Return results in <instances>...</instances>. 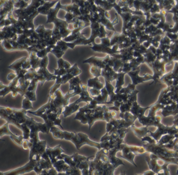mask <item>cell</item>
I'll return each mask as SVG.
<instances>
[{
  "label": "cell",
  "instance_id": "46",
  "mask_svg": "<svg viewBox=\"0 0 178 175\" xmlns=\"http://www.w3.org/2000/svg\"><path fill=\"white\" fill-rule=\"evenodd\" d=\"M98 8H97V6L94 4L92 6L91 10V12L92 13H98Z\"/></svg>",
  "mask_w": 178,
  "mask_h": 175
},
{
  "label": "cell",
  "instance_id": "29",
  "mask_svg": "<svg viewBox=\"0 0 178 175\" xmlns=\"http://www.w3.org/2000/svg\"><path fill=\"white\" fill-rule=\"evenodd\" d=\"M120 33H118L117 32L115 33L112 36V38L110 39V45L111 47L115 44L118 43L119 37Z\"/></svg>",
  "mask_w": 178,
  "mask_h": 175
},
{
  "label": "cell",
  "instance_id": "5",
  "mask_svg": "<svg viewBox=\"0 0 178 175\" xmlns=\"http://www.w3.org/2000/svg\"><path fill=\"white\" fill-rule=\"evenodd\" d=\"M64 152L65 151L61 149V145H58L53 148L47 147L46 151V153L52 160L53 163L55 162V158H59L60 156H61V153Z\"/></svg>",
  "mask_w": 178,
  "mask_h": 175
},
{
  "label": "cell",
  "instance_id": "30",
  "mask_svg": "<svg viewBox=\"0 0 178 175\" xmlns=\"http://www.w3.org/2000/svg\"><path fill=\"white\" fill-rule=\"evenodd\" d=\"M54 75H55L56 76H59L61 77L67 74V70H66L65 68H54Z\"/></svg>",
  "mask_w": 178,
  "mask_h": 175
},
{
  "label": "cell",
  "instance_id": "16",
  "mask_svg": "<svg viewBox=\"0 0 178 175\" xmlns=\"http://www.w3.org/2000/svg\"><path fill=\"white\" fill-rule=\"evenodd\" d=\"M37 74H41L43 75L44 78H46V81H51V80H56V76L54 75V74H51L50 71H48L47 68H40Z\"/></svg>",
  "mask_w": 178,
  "mask_h": 175
},
{
  "label": "cell",
  "instance_id": "37",
  "mask_svg": "<svg viewBox=\"0 0 178 175\" xmlns=\"http://www.w3.org/2000/svg\"><path fill=\"white\" fill-rule=\"evenodd\" d=\"M48 64V56H46L43 58L41 59V63H40V68H46Z\"/></svg>",
  "mask_w": 178,
  "mask_h": 175
},
{
  "label": "cell",
  "instance_id": "22",
  "mask_svg": "<svg viewBox=\"0 0 178 175\" xmlns=\"http://www.w3.org/2000/svg\"><path fill=\"white\" fill-rule=\"evenodd\" d=\"M105 79V88L107 90V92L109 94V97H111L112 95H113L115 94V86L112 84L111 82L107 80L106 79Z\"/></svg>",
  "mask_w": 178,
  "mask_h": 175
},
{
  "label": "cell",
  "instance_id": "42",
  "mask_svg": "<svg viewBox=\"0 0 178 175\" xmlns=\"http://www.w3.org/2000/svg\"><path fill=\"white\" fill-rule=\"evenodd\" d=\"M113 8H114L115 10H116L117 14L118 15H120L122 14V11H121V8H120L119 5H118L116 1L113 4Z\"/></svg>",
  "mask_w": 178,
  "mask_h": 175
},
{
  "label": "cell",
  "instance_id": "34",
  "mask_svg": "<svg viewBox=\"0 0 178 175\" xmlns=\"http://www.w3.org/2000/svg\"><path fill=\"white\" fill-rule=\"evenodd\" d=\"M76 18L74 15V14L70 12H67L66 15L65 16V21H66L68 24H70L72 23V20L74 18Z\"/></svg>",
  "mask_w": 178,
  "mask_h": 175
},
{
  "label": "cell",
  "instance_id": "14",
  "mask_svg": "<svg viewBox=\"0 0 178 175\" xmlns=\"http://www.w3.org/2000/svg\"><path fill=\"white\" fill-rule=\"evenodd\" d=\"M116 1H95L94 3L97 6L103 8L105 11L108 12L113 8V4Z\"/></svg>",
  "mask_w": 178,
  "mask_h": 175
},
{
  "label": "cell",
  "instance_id": "38",
  "mask_svg": "<svg viewBox=\"0 0 178 175\" xmlns=\"http://www.w3.org/2000/svg\"><path fill=\"white\" fill-rule=\"evenodd\" d=\"M101 41V44L104 45V46H108V47H111L110 45V40L109 37H106L100 39Z\"/></svg>",
  "mask_w": 178,
  "mask_h": 175
},
{
  "label": "cell",
  "instance_id": "13",
  "mask_svg": "<svg viewBox=\"0 0 178 175\" xmlns=\"http://www.w3.org/2000/svg\"><path fill=\"white\" fill-rule=\"evenodd\" d=\"M126 73L121 72L118 74V77L116 79V84L115 86V93L119 94L120 91L122 88V86L125 84V76Z\"/></svg>",
  "mask_w": 178,
  "mask_h": 175
},
{
  "label": "cell",
  "instance_id": "8",
  "mask_svg": "<svg viewBox=\"0 0 178 175\" xmlns=\"http://www.w3.org/2000/svg\"><path fill=\"white\" fill-rule=\"evenodd\" d=\"M83 63L91 64L92 65L97 66L101 69L104 68L106 64L104 62V58H99L96 56H92L83 61Z\"/></svg>",
  "mask_w": 178,
  "mask_h": 175
},
{
  "label": "cell",
  "instance_id": "23",
  "mask_svg": "<svg viewBox=\"0 0 178 175\" xmlns=\"http://www.w3.org/2000/svg\"><path fill=\"white\" fill-rule=\"evenodd\" d=\"M102 69L97 67V66L92 65L90 69V73L94 77H97L101 76Z\"/></svg>",
  "mask_w": 178,
  "mask_h": 175
},
{
  "label": "cell",
  "instance_id": "48",
  "mask_svg": "<svg viewBox=\"0 0 178 175\" xmlns=\"http://www.w3.org/2000/svg\"><path fill=\"white\" fill-rule=\"evenodd\" d=\"M55 84H62V79H61V76H56Z\"/></svg>",
  "mask_w": 178,
  "mask_h": 175
},
{
  "label": "cell",
  "instance_id": "45",
  "mask_svg": "<svg viewBox=\"0 0 178 175\" xmlns=\"http://www.w3.org/2000/svg\"><path fill=\"white\" fill-rule=\"evenodd\" d=\"M71 67V64L69 63L68 61H65V62H64V68L66 70H68Z\"/></svg>",
  "mask_w": 178,
  "mask_h": 175
},
{
  "label": "cell",
  "instance_id": "33",
  "mask_svg": "<svg viewBox=\"0 0 178 175\" xmlns=\"http://www.w3.org/2000/svg\"><path fill=\"white\" fill-rule=\"evenodd\" d=\"M48 53V50H47V48H46L44 49L38 51L37 52V55L38 57L39 58L42 59L44 57H45L46 56H47Z\"/></svg>",
  "mask_w": 178,
  "mask_h": 175
},
{
  "label": "cell",
  "instance_id": "11",
  "mask_svg": "<svg viewBox=\"0 0 178 175\" xmlns=\"http://www.w3.org/2000/svg\"><path fill=\"white\" fill-rule=\"evenodd\" d=\"M87 86L89 88H93L99 90H101L105 86L104 84L101 82L97 77L89 79L88 80Z\"/></svg>",
  "mask_w": 178,
  "mask_h": 175
},
{
  "label": "cell",
  "instance_id": "44",
  "mask_svg": "<svg viewBox=\"0 0 178 175\" xmlns=\"http://www.w3.org/2000/svg\"><path fill=\"white\" fill-rule=\"evenodd\" d=\"M64 62L65 60L63 58H59L57 60V65H58V68H64Z\"/></svg>",
  "mask_w": 178,
  "mask_h": 175
},
{
  "label": "cell",
  "instance_id": "25",
  "mask_svg": "<svg viewBox=\"0 0 178 175\" xmlns=\"http://www.w3.org/2000/svg\"><path fill=\"white\" fill-rule=\"evenodd\" d=\"M120 16H121V17L122 18V20H123L122 28H124L126 26L128 23L130 21L132 16V15L131 13H122Z\"/></svg>",
  "mask_w": 178,
  "mask_h": 175
},
{
  "label": "cell",
  "instance_id": "40",
  "mask_svg": "<svg viewBox=\"0 0 178 175\" xmlns=\"http://www.w3.org/2000/svg\"><path fill=\"white\" fill-rule=\"evenodd\" d=\"M105 27L106 29H108V30H112L113 31H114L115 33L117 32L116 30H115L114 27V24H113L111 22L110 20H109V21H108V23H107V24H106V25L105 26Z\"/></svg>",
  "mask_w": 178,
  "mask_h": 175
},
{
  "label": "cell",
  "instance_id": "1",
  "mask_svg": "<svg viewBox=\"0 0 178 175\" xmlns=\"http://www.w3.org/2000/svg\"><path fill=\"white\" fill-rule=\"evenodd\" d=\"M50 132H52L54 138L56 139L65 140L71 141L78 150H80L82 146L86 145L96 147L99 150L101 149L99 143L92 141L87 134L82 132H68L60 130L56 126L51 127Z\"/></svg>",
  "mask_w": 178,
  "mask_h": 175
},
{
  "label": "cell",
  "instance_id": "4",
  "mask_svg": "<svg viewBox=\"0 0 178 175\" xmlns=\"http://www.w3.org/2000/svg\"><path fill=\"white\" fill-rule=\"evenodd\" d=\"M92 44V46H90V48H91L92 50L94 52H102L104 53H106L108 55H112L115 54L120 53V51H116L112 49L111 47H108L106 46H104L101 43H97L95 41L93 42Z\"/></svg>",
  "mask_w": 178,
  "mask_h": 175
},
{
  "label": "cell",
  "instance_id": "28",
  "mask_svg": "<svg viewBox=\"0 0 178 175\" xmlns=\"http://www.w3.org/2000/svg\"><path fill=\"white\" fill-rule=\"evenodd\" d=\"M132 105L128 103H123L119 107V111L120 113H125L126 112H130Z\"/></svg>",
  "mask_w": 178,
  "mask_h": 175
},
{
  "label": "cell",
  "instance_id": "31",
  "mask_svg": "<svg viewBox=\"0 0 178 175\" xmlns=\"http://www.w3.org/2000/svg\"><path fill=\"white\" fill-rule=\"evenodd\" d=\"M106 28L104 26L102 25L101 24L100 27L99 28V39L103 38L106 37V35H107V33L106 31Z\"/></svg>",
  "mask_w": 178,
  "mask_h": 175
},
{
  "label": "cell",
  "instance_id": "49",
  "mask_svg": "<svg viewBox=\"0 0 178 175\" xmlns=\"http://www.w3.org/2000/svg\"><path fill=\"white\" fill-rule=\"evenodd\" d=\"M105 17L106 18H107V19H110V13H108V12L105 11Z\"/></svg>",
  "mask_w": 178,
  "mask_h": 175
},
{
  "label": "cell",
  "instance_id": "19",
  "mask_svg": "<svg viewBox=\"0 0 178 175\" xmlns=\"http://www.w3.org/2000/svg\"><path fill=\"white\" fill-rule=\"evenodd\" d=\"M67 72L68 74H70L72 76H78L80 74L82 73V71L79 69L78 67L77 63H75L74 65L71 66V68L67 70Z\"/></svg>",
  "mask_w": 178,
  "mask_h": 175
},
{
  "label": "cell",
  "instance_id": "7",
  "mask_svg": "<svg viewBox=\"0 0 178 175\" xmlns=\"http://www.w3.org/2000/svg\"><path fill=\"white\" fill-rule=\"evenodd\" d=\"M61 4L60 1H58L56 3V6L55 8H51L50 12L48 14V19L46 24L48 23H54L57 19V14L60 9H61Z\"/></svg>",
  "mask_w": 178,
  "mask_h": 175
},
{
  "label": "cell",
  "instance_id": "3",
  "mask_svg": "<svg viewBox=\"0 0 178 175\" xmlns=\"http://www.w3.org/2000/svg\"><path fill=\"white\" fill-rule=\"evenodd\" d=\"M55 98L53 100V102L57 109H64V108L69 104V99L76 95L70 93L69 92L65 95H63L60 89H57L54 93Z\"/></svg>",
  "mask_w": 178,
  "mask_h": 175
},
{
  "label": "cell",
  "instance_id": "36",
  "mask_svg": "<svg viewBox=\"0 0 178 175\" xmlns=\"http://www.w3.org/2000/svg\"><path fill=\"white\" fill-rule=\"evenodd\" d=\"M74 77L72 76L70 74H67L65 75L64 76H61V79H62V84H65L67 82H68L70 79L73 78Z\"/></svg>",
  "mask_w": 178,
  "mask_h": 175
},
{
  "label": "cell",
  "instance_id": "27",
  "mask_svg": "<svg viewBox=\"0 0 178 175\" xmlns=\"http://www.w3.org/2000/svg\"><path fill=\"white\" fill-rule=\"evenodd\" d=\"M59 33L62 39L65 38L68 36L71 35L72 31L69 30L68 27H64L59 29Z\"/></svg>",
  "mask_w": 178,
  "mask_h": 175
},
{
  "label": "cell",
  "instance_id": "9",
  "mask_svg": "<svg viewBox=\"0 0 178 175\" xmlns=\"http://www.w3.org/2000/svg\"><path fill=\"white\" fill-rule=\"evenodd\" d=\"M80 108V107L79 104H77L75 102H74V103L69 104L68 105L64 107L62 114L64 115V118H66L67 117L78 111Z\"/></svg>",
  "mask_w": 178,
  "mask_h": 175
},
{
  "label": "cell",
  "instance_id": "32",
  "mask_svg": "<svg viewBox=\"0 0 178 175\" xmlns=\"http://www.w3.org/2000/svg\"><path fill=\"white\" fill-rule=\"evenodd\" d=\"M56 45L57 46H59V48H61V50L63 51V52H65V51L67 50V49L68 48V46H67L66 42H65V41L61 40H59L56 43Z\"/></svg>",
  "mask_w": 178,
  "mask_h": 175
},
{
  "label": "cell",
  "instance_id": "41",
  "mask_svg": "<svg viewBox=\"0 0 178 175\" xmlns=\"http://www.w3.org/2000/svg\"><path fill=\"white\" fill-rule=\"evenodd\" d=\"M127 36L126 35H125V33H120L119 37V39H118V43L119 45L121 44L122 43H123L124 41H125V39L127 37Z\"/></svg>",
  "mask_w": 178,
  "mask_h": 175
},
{
  "label": "cell",
  "instance_id": "20",
  "mask_svg": "<svg viewBox=\"0 0 178 175\" xmlns=\"http://www.w3.org/2000/svg\"><path fill=\"white\" fill-rule=\"evenodd\" d=\"M123 64L124 62L123 61H121L120 59H118V58H115V61L114 65L113 66V69L116 73H121L122 72V68H123Z\"/></svg>",
  "mask_w": 178,
  "mask_h": 175
},
{
  "label": "cell",
  "instance_id": "47",
  "mask_svg": "<svg viewBox=\"0 0 178 175\" xmlns=\"http://www.w3.org/2000/svg\"><path fill=\"white\" fill-rule=\"evenodd\" d=\"M140 5L141 4H140V3L139 1H134L133 2V6H134V7H135V8L137 10L139 9Z\"/></svg>",
  "mask_w": 178,
  "mask_h": 175
},
{
  "label": "cell",
  "instance_id": "10",
  "mask_svg": "<svg viewBox=\"0 0 178 175\" xmlns=\"http://www.w3.org/2000/svg\"><path fill=\"white\" fill-rule=\"evenodd\" d=\"M58 1H45V3L43 5L40 6L38 8V12L39 13H41L44 15H47L51 10V8L53 7L54 5L56 4Z\"/></svg>",
  "mask_w": 178,
  "mask_h": 175
},
{
  "label": "cell",
  "instance_id": "26",
  "mask_svg": "<svg viewBox=\"0 0 178 175\" xmlns=\"http://www.w3.org/2000/svg\"><path fill=\"white\" fill-rule=\"evenodd\" d=\"M81 33L80 32L79 33H76V34H71L69 36H68L66 38L62 39L63 40L65 41V42H72L75 41L77 39L79 38L80 36H81Z\"/></svg>",
  "mask_w": 178,
  "mask_h": 175
},
{
  "label": "cell",
  "instance_id": "6",
  "mask_svg": "<svg viewBox=\"0 0 178 175\" xmlns=\"http://www.w3.org/2000/svg\"><path fill=\"white\" fill-rule=\"evenodd\" d=\"M81 87L82 92L81 93L79 94L80 97L79 99L75 102L77 104H79L80 102H86L87 104H88L93 99L92 98L89 92L88 91V87L87 86V85L82 84H81Z\"/></svg>",
  "mask_w": 178,
  "mask_h": 175
},
{
  "label": "cell",
  "instance_id": "39",
  "mask_svg": "<svg viewBox=\"0 0 178 175\" xmlns=\"http://www.w3.org/2000/svg\"><path fill=\"white\" fill-rule=\"evenodd\" d=\"M61 84H56L55 83L53 86H52L50 90V95L54 94L56 90L59 89V88L61 86Z\"/></svg>",
  "mask_w": 178,
  "mask_h": 175
},
{
  "label": "cell",
  "instance_id": "18",
  "mask_svg": "<svg viewBox=\"0 0 178 175\" xmlns=\"http://www.w3.org/2000/svg\"><path fill=\"white\" fill-rule=\"evenodd\" d=\"M69 83L70 84V86L68 92L70 93H73L75 88L77 86L82 84L81 81L79 78V76L75 77L71 79L69 81Z\"/></svg>",
  "mask_w": 178,
  "mask_h": 175
},
{
  "label": "cell",
  "instance_id": "43",
  "mask_svg": "<svg viewBox=\"0 0 178 175\" xmlns=\"http://www.w3.org/2000/svg\"><path fill=\"white\" fill-rule=\"evenodd\" d=\"M100 25L101 24L99 22L92 23V24H90V27H91V30H97V29H99Z\"/></svg>",
  "mask_w": 178,
  "mask_h": 175
},
{
  "label": "cell",
  "instance_id": "21",
  "mask_svg": "<svg viewBox=\"0 0 178 175\" xmlns=\"http://www.w3.org/2000/svg\"><path fill=\"white\" fill-rule=\"evenodd\" d=\"M135 90V86L132 84H129L128 86L122 88L120 91L119 94H130Z\"/></svg>",
  "mask_w": 178,
  "mask_h": 175
},
{
  "label": "cell",
  "instance_id": "35",
  "mask_svg": "<svg viewBox=\"0 0 178 175\" xmlns=\"http://www.w3.org/2000/svg\"><path fill=\"white\" fill-rule=\"evenodd\" d=\"M89 92L91 97H95L101 94V90H99L97 89H93V88H89Z\"/></svg>",
  "mask_w": 178,
  "mask_h": 175
},
{
  "label": "cell",
  "instance_id": "12",
  "mask_svg": "<svg viewBox=\"0 0 178 175\" xmlns=\"http://www.w3.org/2000/svg\"><path fill=\"white\" fill-rule=\"evenodd\" d=\"M101 94L95 97H92L93 99L96 100L99 103V105H105L107 104L108 98L109 97V94L106 88H103L101 90Z\"/></svg>",
  "mask_w": 178,
  "mask_h": 175
},
{
  "label": "cell",
  "instance_id": "24",
  "mask_svg": "<svg viewBox=\"0 0 178 175\" xmlns=\"http://www.w3.org/2000/svg\"><path fill=\"white\" fill-rule=\"evenodd\" d=\"M51 53L53 54L58 59L61 58V57L63 56V55L65 54V52L61 50V48H59V46L57 45H55V47L52 50Z\"/></svg>",
  "mask_w": 178,
  "mask_h": 175
},
{
  "label": "cell",
  "instance_id": "15",
  "mask_svg": "<svg viewBox=\"0 0 178 175\" xmlns=\"http://www.w3.org/2000/svg\"><path fill=\"white\" fill-rule=\"evenodd\" d=\"M131 129L134 132L135 135L140 139H142L143 138L145 137L146 135L148 133V131L146 127H143V128H137L135 127L134 125H132L131 127Z\"/></svg>",
  "mask_w": 178,
  "mask_h": 175
},
{
  "label": "cell",
  "instance_id": "17",
  "mask_svg": "<svg viewBox=\"0 0 178 175\" xmlns=\"http://www.w3.org/2000/svg\"><path fill=\"white\" fill-rule=\"evenodd\" d=\"M137 118L136 116L132 114L130 112H126L125 113H119V119H124L126 121L131 122L134 124V122Z\"/></svg>",
  "mask_w": 178,
  "mask_h": 175
},
{
  "label": "cell",
  "instance_id": "2",
  "mask_svg": "<svg viewBox=\"0 0 178 175\" xmlns=\"http://www.w3.org/2000/svg\"><path fill=\"white\" fill-rule=\"evenodd\" d=\"M117 149L119 151H122V155L121 156V157L130 161L133 164H134L133 158L135 155L139 153H143L145 152L146 150L143 147L129 145L124 142L120 145Z\"/></svg>",
  "mask_w": 178,
  "mask_h": 175
}]
</instances>
